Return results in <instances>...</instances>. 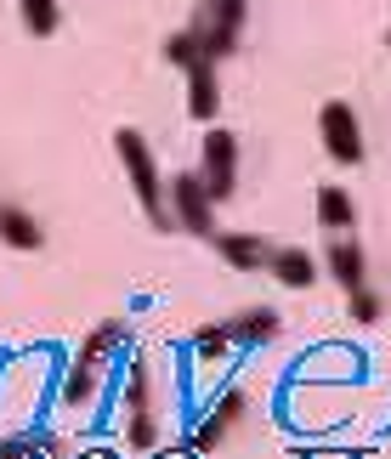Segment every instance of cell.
Instances as JSON below:
<instances>
[{"mask_svg": "<svg viewBox=\"0 0 391 459\" xmlns=\"http://www.w3.org/2000/svg\"><path fill=\"white\" fill-rule=\"evenodd\" d=\"M126 341H131V329L119 324V317H114V324H97V329L80 341L74 368L63 375V403H68V409H91V403L102 397V380H109L114 358L126 351Z\"/></svg>", "mask_w": 391, "mask_h": 459, "instance_id": "6da1fadb", "label": "cell"}, {"mask_svg": "<svg viewBox=\"0 0 391 459\" xmlns=\"http://www.w3.org/2000/svg\"><path fill=\"white\" fill-rule=\"evenodd\" d=\"M114 148H119V165H126V176H131V187H136L142 210H148V221L159 227V233H165V227H170L176 216H170V204H165V182H159V165H153V148H148V136H142V131H131V126H119Z\"/></svg>", "mask_w": 391, "mask_h": 459, "instance_id": "7a4b0ae2", "label": "cell"}, {"mask_svg": "<svg viewBox=\"0 0 391 459\" xmlns=\"http://www.w3.org/2000/svg\"><path fill=\"white\" fill-rule=\"evenodd\" d=\"M244 17H250V6L244 0H204L199 17H193V34H199V51L210 63L233 57L239 51V34H244Z\"/></svg>", "mask_w": 391, "mask_h": 459, "instance_id": "3957f363", "label": "cell"}, {"mask_svg": "<svg viewBox=\"0 0 391 459\" xmlns=\"http://www.w3.org/2000/svg\"><path fill=\"white\" fill-rule=\"evenodd\" d=\"M170 216L193 238H216V199L204 193V176L199 170H182L170 182Z\"/></svg>", "mask_w": 391, "mask_h": 459, "instance_id": "277c9868", "label": "cell"}, {"mask_svg": "<svg viewBox=\"0 0 391 459\" xmlns=\"http://www.w3.org/2000/svg\"><path fill=\"white\" fill-rule=\"evenodd\" d=\"M199 176H204V193L216 204L239 193V136L233 131H216V126H210L204 153H199Z\"/></svg>", "mask_w": 391, "mask_h": 459, "instance_id": "5b68a950", "label": "cell"}, {"mask_svg": "<svg viewBox=\"0 0 391 459\" xmlns=\"http://www.w3.org/2000/svg\"><path fill=\"white\" fill-rule=\"evenodd\" d=\"M317 136H324V153L335 159V165H358L363 159V126H358V114H352L346 102H324Z\"/></svg>", "mask_w": 391, "mask_h": 459, "instance_id": "8992f818", "label": "cell"}, {"mask_svg": "<svg viewBox=\"0 0 391 459\" xmlns=\"http://www.w3.org/2000/svg\"><path fill=\"white\" fill-rule=\"evenodd\" d=\"M148 403H153V375H148V363H131V375H126V414H131V448H153L159 443V431H153V420H148Z\"/></svg>", "mask_w": 391, "mask_h": 459, "instance_id": "52a82bcc", "label": "cell"}, {"mask_svg": "<svg viewBox=\"0 0 391 459\" xmlns=\"http://www.w3.org/2000/svg\"><path fill=\"white\" fill-rule=\"evenodd\" d=\"M266 273H273L283 290H307V284H317V255L300 250V244H283V250L266 255Z\"/></svg>", "mask_w": 391, "mask_h": 459, "instance_id": "ba28073f", "label": "cell"}, {"mask_svg": "<svg viewBox=\"0 0 391 459\" xmlns=\"http://www.w3.org/2000/svg\"><path fill=\"white\" fill-rule=\"evenodd\" d=\"M324 267H329V278H335V284H341L346 295H352V290H363V278H369V261H363V250H358L352 238H329Z\"/></svg>", "mask_w": 391, "mask_h": 459, "instance_id": "9c48e42d", "label": "cell"}, {"mask_svg": "<svg viewBox=\"0 0 391 459\" xmlns=\"http://www.w3.org/2000/svg\"><path fill=\"white\" fill-rule=\"evenodd\" d=\"M216 108H222V85H216V63H193L187 68V114L193 119H216Z\"/></svg>", "mask_w": 391, "mask_h": 459, "instance_id": "30bf717a", "label": "cell"}, {"mask_svg": "<svg viewBox=\"0 0 391 459\" xmlns=\"http://www.w3.org/2000/svg\"><path fill=\"white\" fill-rule=\"evenodd\" d=\"M210 244H216V255L227 267H239V273H256V267H266V255H273L256 233H216Z\"/></svg>", "mask_w": 391, "mask_h": 459, "instance_id": "8fae6325", "label": "cell"}, {"mask_svg": "<svg viewBox=\"0 0 391 459\" xmlns=\"http://www.w3.org/2000/svg\"><path fill=\"white\" fill-rule=\"evenodd\" d=\"M352 221H358V204H352V193L335 187V182H324V187H317V227H329V233L341 238V233H352Z\"/></svg>", "mask_w": 391, "mask_h": 459, "instance_id": "7c38bea8", "label": "cell"}, {"mask_svg": "<svg viewBox=\"0 0 391 459\" xmlns=\"http://www.w3.org/2000/svg\"><path fill=\"white\" fill-rule=\"evenodd\" d=\"M0 238L12 244V250H40V221L29 216L23 204H0Z\"/></svg>", "mask_w": 391, "mask_h": 459, "instance_id": "4fadbf2b", "label": "cell"}, {"mask_svg": "<svg viewBox=\"0 0 391 459\" xmlns=\"http://www.w3.org/2000/svg\"><path fill=\"white\" fill-rule=\"evenodd\" d=\"M227 329H233L239 346H266V341H278V312L273 307H250V312H239Z\"/></svg>", "mask_w": 391, "mask_h": 459, "instance_id": "5bb4252c", "label": "cell"}, {"mask_svg": "<svg viewBox=\"0 0 391 459\" xmlns=\"http://www.w3.org/2000/svg\"><path fill=\"white\" fill-rule=\"evenodd\" d=\"M17 12H23V23H29V34H57V23H63V6L57 0H17Z\"/></svg>", "mask_w": 391, "mask_h": 459, "instance_id": "9a60e30c", "label": "cell"}, {"mask_svg": "<svg viewBox=\"0 0 391 459\" xmlns=\"http://www.w3.org/2000/svg\"><path fill=\"white\" fill-rule=\"evenodd\" d=\"M233 346H239V341H233V329H227V324H204L199 334H193V351H199L204 363H222Z\"/></svg>", "mask_w": 391, "mask_h": 459, "instance_id": "2e32d148", "label": "cell"}, {"mask_svg": "<svg viewBox=\"0 0 391 459\" xmlns=\"http://www.w3.org/2000/svg\"><path fill=\"white\" fill-rule=\"evenodd\" d=\"M165 63H176V68L187 74L193 63H210V57L199 51V34H193V29H182V34H170V40H165Z\"/></svg>", "mask_w": 391, "mask_h": 459, "instance_id": "e0dca14e", "label": "cell"}, {"mask_svg": "<svg viewBox=\"0 0 391 459\" xmlns=\"http://www.w3.org/2000/svg\"><path fill=\"white\" fill-rule=\"evenodd\" d=\"M380 312H386V301H380V295L369 290V284H363V290H352V324H375Z\"/></svg>", "mask_w": 391, "mask_h": 459, "instance_id": "ac0fdd59", "label": "cell"}, {"mask_svg": "<svg viewBox=\"0 0 391 459\" xmlns=\"http://www.w3.org/2000/svg\"><path fill=\"white\" fill-rule=\"evenodd\" d=\"M222 437H227V426H222L216 414H210V420H199V426H193V454H210V448L222 443Z\"/></svg>", "mask_w": 391, "mask_h": 459, "instance_id": "d6986e66", "label": "cell"}, {"mask_svg": "<svg viewBox=\"0 0 391 459\" xmlns=\"http://www.w3.org/2000/svg\"><path fill=\"white\" fill-rule=\"evenodd\" d=\"M210 414H216V420H222V426H227V431H233V426H239V420H244V392H222V397H216V409H210Z\"/></svg>", "mask_w": 391, "mask_h": 459, "instance_id": "ffe728a7", "label": "cell"}, {"mask_svg": "<svg viewBox=\"0 0 391 459\" xmlns=\"http://www.w3.org/2000/svg\"><path fill=\"white\" fill-rule=\"evenodd\" d=\"M0 459H40V437H17V443L0 448Z\"/></svg>", "mask_w": 391, "mask_h": 459, "instance_id": "44dd1931", "label": "cell"}]
</instances>
